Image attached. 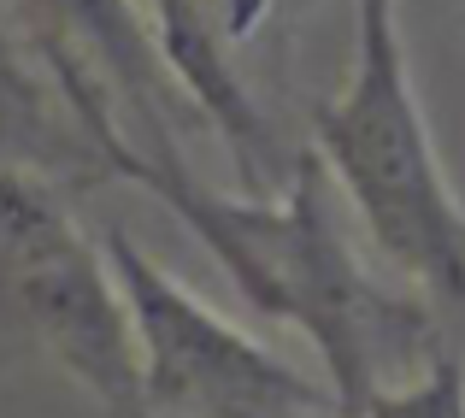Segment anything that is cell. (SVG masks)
<instances>
[{
	"instance_id": "cell-4",
	"label": "cell",
	"mask_w": 465,
	"mask_h": 418,
	"mask_svg": "<svg viewBox=\"0 0 465 418\" xmlns=\"http://www.w3.org/2000/svg\"><path fill=\"white\" fill-rule=\"evenodd\" d=\"M136 306L142 383L153 418H341L330 383L301 377L253 330L171 277L124 224L101 230Z\"/></svg>"
},
{
	"instance_id": "cell-5",
	"label": "cell",
	"mask_w": 465,
	"mask_h": 418,
	"mask_svg": "<svg viewBox=\"0 0 465 418\" xmlns=\"http://www.w3.org/2000/svg\"><path fill=\"white\" fill-rule=\"evenodd\" d=\"M0 6L59 77L83 124L94 113L130 118L136 124L130 136L142 147H183L177 130H206L142 0H0Z\"/></svg>"
},
{
	"instance_id": "cell-1",
	"label": "cell",
	"mask_w": 465,
	"mask_h": 418,
	"mask_svg": "<svg viewBox=\"0 0 465 418\" xmlns=\"http://www.w3.org/2000/svg\"><path fill=\"white\" fill-rule=\"evenodd\" d=\"M118 183L148 189L189 236H201L260 318L312 342L341 418H365L377 389L412 383L442 348H454L419 289H395L360 260L341 224V189L318 147H301L283 189L218 194L189 171L183 147H142L130 136Z\"/></svg>"
},
{
	"instance_id": "cell-3",
	"label": "cell",
	"mask_w": 465,
	"mask_h": 418,
	"mask_svg": "<svg viewBox=\"0 0 465 418\" xmlns=\"http://www.w3.org/2000/svg\"><path fill=\"white\" fill-rule=\"evenodd\" d=\"M0 330L47 353L106 418H153L113 248L35 165H0Z\"/></svg>"
},
{
	"instance_id": "cell-2",
	"label": "cell",
	"mask_w": 465,
	"mask_h": 418,
	"mask_svg": "<svg viewBox=\"0 0 465 418\" xmlns=\"http://www.w3.org/2000/svg\"><path fill=\"white\" fill-rule=\"evenodd\" d=\"M312 147L389 272L430 301L465 353V206L412 89L395 0H353V71L312 113Z\"/></svg>"
},
{
	"instance_id": "cell-6",
	"label": "cell",
	"mask_w": 465,
	"mask_h": 418,
	"mask_svg": "<svg viewBox=\"0 0 465 418\" xmlns=\"http://www.w3.org/2000/svg\"><path fill=\"white\" fill-rule=\"evenodd\" d=\"M365 418H465V353L442 348L412 383L377 389Z\"/></svg>"
}]
</instances>
